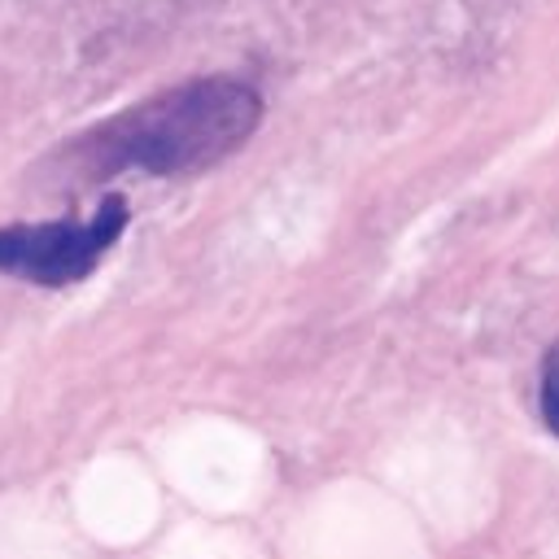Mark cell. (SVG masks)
Segmentation results:
<instances>
[{"mask_svg":"<svg viewBox=\"0 0 559 559\" xmlns=\"http://www.w3.org/2000/svg\"><path fill=\"white\" fill-rule=\"evenodd\" d=\"M262 122V96L240 79H192L122 109L83 140L92 175H201L231 157Z\"/></svg>","mask_w":559,"mask_h":559,"instance_id":"obj_1","label":"cell"},{"mask_svg":"<svg viewBox=\"0 0 559 559\" xmlns=\"http://www.w3.org/2000/svg\"><path fill=\"white\" fill-rule=\"evenodd\" d=\"M127 227V197L105 192L92 218H52V223H13L0 227V271L26 284L66 288L96 271L118 231Z\"/></svg>","mask_w":559,"mask_h":559,"instance_id":"obj_2","label":"cell"},{"mask_svg":"<svg viewBox=\"0 0 559 559\" xmlns=\"http://www.w3.org/2000/svg\"><path fill=\"white\" fill-rule=\"evenodd\" d=\"M542 419L550 432H559V345H550L542 362Z\"/></svg>","mask_w":559,"mask_h":559,"instance_id":"obj_3","label":"cell"}]
</instances>
